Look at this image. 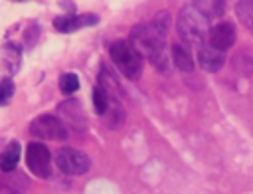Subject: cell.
Segmentation results:
<instances>
[{
  "instance_id": "6da1fadb",
  "label": "cell",
  "mask_w": 253,
  "mask_h": 194,
  "mask_svg": "<svg viewBox=\"0 0 253 194\" xmlns=\"http://www.w3.org/2000/svg\"><path fill=\"white\" fill-rule=\"evenodd\" d=\"M128 42L142 57H148L156 69L168 73L170 61L166 55V34H162L154 24H136L130 30Z\"/></svg>"
},
{
  "instance_id": "7a4b0ae2",
  "label": "cell",
  "mask_w": 253,
  "mask_h": 194,
  "mask_svg": "<svg viewBox=\"0 0 253 194\" xmlns=\"http://www.w3.org/2000/svg\"><path fill=\"white\" fill-rule=\"evenodd\" d=\"M176 30H178V36H180L186 44L202 46L206 34H210V20H208L194 4H192V6H184V8L178 12Z\"/></svg>"
},
{
  "instance_id": "3957f363",
  "label": "cell",
  "mask_w": 253,
  "mask_h": 194,
  "mask_svg": "<svg viewBox=\"0 0 253 194\" xmlns=\"http://www.w3.org/2000/svg\"><path fill=\"white\" fill-rule=\"evenodd\" d=\"M109 57L117 69L130 81H136L142 73V55L128 40H115L109 46Z\"/></svg>"
},
{
  "instance_id": "277c9868",
  "label": "cell",
  "mask_w": 253,
  "mask_h": 194,
  "mask_svg": "<svg viewBox=\"0 0 253 194\" xmlns=\"http://www.w3.org/2000/svg\"><path fill=\"white\" fill-rule=\"evenodd\" d=\"M55 166L69 176H81L85 172H89L91 168V160L83 150L71 148V146H63L55 152Z\"/></svg>"
},
{
  "instance_id": "5b68a950",
  "label": "cell",
  "mask_w": 253,
  "mask_h": 194,
  "mask_svg": "<svg viewBox=\"0 0 253 194\" xmlns=\"http://www.w3.org/2000/svg\"><path fill=\"white\" fill-rule=\"evenodd\" d=\"M26 164L38 178L51 176V154L43 143H30L26 148Z\"/></svg>"
},
{
  "instance_id": "8992f818",
  "label": "cell",
  "mask_w": 253,
  "mask_h": 194,
  "mask_svg": "<svg viewBox=\"0 0 253 194\" xmlns=\"http://www.w3.org/2000/svg\"><path fill=\"white\" fill-rule=\"evenodd\" d=\"M30 133L38 139L47 141H63L67 137V129L61 123V119L53 115H40L30 123Z\"/></svg>"
},
{
  "instance_id": "52a82bcc",
  "label": "cell",
  "mask_w": 253,
  "mask_h": 194,
  "mask_svg": "<svg viewBox=\"0 0 253 194\" xmlns=\"http://www.w3.org/2000/svg\"><path fill=\"white\" fill-rule=\"evenodd\" d=\"M99 22V18L95 14H67V16H57L53 20V28L57 32H63V34H69V32H75L79 28H87V26H95Z\"/></svg>"
},
{
  "instance_id": "ba28073f",
  "label": "cell",
  "mask_w": 253,
  "mask_h": 194,
  "mask_svg": "<svg viewBox=\"0 0 253 194\" xmlns=\"http://www.w3.org/2000/svg\"><path fill=\"white\" fill-rule=\"evenodd\" d=\"M235 44V28L229 22H219L210 30V46L219 51L229 49Z\"/></svg>"
},
{
  "instance_id": "9c48e42d",
  "label": "cell",
  "mask_w": 253,
  "mask_h": 194,
  "mask_svg": "<svg viewBox=\"0 0 253 194\" xmlns=\"http://www.w3.org/2000/svg\"><path fill=\"white\" fill-rule=\"evenodd\" d=\"M57 111H59L61 119L67 121L75 131H83L87 127V119H85V113H83L79 101H75V99L61 101L59 107H57Z\"/></svg>"
},
{
  "instance_id": "30bf717a",
  "label": "cell",
  "mask_w": 253,
  "mask_h": 194,
  "mask_svg": "<svg viewBox=\"0 0 253 194\" xmlns=\"http://www.w3.org/2000/svg\"><path fill=\"white\" fill-rule=\"evenodd\" d=\"M30 186V178L20 172H0V194H24Z\"/></svg>"
},
{
  "instance_id": "8fae6325",
  "label": "cell",
  "mask_w": 253,
  "mask_h": 194,
  "mask_svg": "<svg viewBox=\"0 0 253 194\" xmlns=\"http://www.w3.org/2000/svg\"><path fill=\"white\" fill-rule=\"evenodd\" d=\"M223 61H225L223 51L215 49L210 44L198 46V63L202 65V69H206V71H217V69H221Z\"/></svg>"
},
{
  "instance_id": "7c38bea8",
  "label": "cell",
  "mask_w": 253,
  "mask_h": 194,
  "mask_svg": "<svg viewBox=\"0 0 253 194\" xmlns=\"http://www.w3.org/2000/svg\"><path fill=\"white\" fill-rule=\"evenodd\" d=\"M20 160V143L18 141H10L4 150L0 152V172H12L16 170Z\"/></svg>"
},
{
  "instance_id": "4fadbf2b",
  "label": "cell",
  "mask_w": 253,
  "mask_h": 194,
  "mask_svg": "<svg viewBox=\"0 0 253 194\" xmlns=\"http://www.w3.org/2000/svg\"><path fill=\"white\" fill-rule=\"evenodd\" d=\"M172 63L180 69V71H192L194 69V59L190 55V51L186 48H182L180 44H174L172 46Z\"/></svg>"
},
{
  "instance_id": "5bb4252c",
  "label": "cell",
  "mask_w": 253,
  "mask_h": 194,
  "mask_svg": "<svg viewBox=\"0 0 253 194\" xmlns=\"http://www.w3.org/2000/svg\"><path fill=\"white\" fill-rule=\"evenodd\" d=\"M194 6H196L208 20L219 18V16H223V12H225V2H219V0H200V2H194Z\"/></svg>"
},
{
  "instance_id": "9a60e30c",
  "label": "cell",
  "mask_w": 253,
  "mask_h": 194,
  "mask_svg": "<svg viewBox=\"0 0 253 194\" xmlns=\"http://www.w3.org/2000/svg\"><path fill=\"white\" fill-rule=\"evenodd\" d=\"M103 117L107 119V127H111V129H117V127L125 121V111H123V105L119 103V99L111 97L109 109H107V113H105Z\"/></svg>"
},
{
  "instance_id": "2e32d148",
  "label": "cell",
  "mask_w": 253,
  "mask_h": 194,
  "mask_svg": "<svg viewBox=\"0 0 253 194\" xmlns=\"http://www.w3.org/2000/svg\"><path fill=\"white\" fill-rule=\"evenodd\" d=\"M4 65L10 73L18 71V67H20V46H16V44H6L4 46Z\"/></svg>"
},
{
  "instance_id": "e0dca14e",
  "label": "cell",
  "mask_w": 253,
  "mask_h": 194,
  "mask_svg": "<svg viewBox=\"0 0 253 194\" xmlns=\"http://www.w3.org/2000/svg\"><path fill=\"white\" fill-rule=\"evenodd\" d=\"M235 12H237V18L243 26H247L249 30H253V0H241L235 4Z\"/></svg>"
},
{
  "instance_id": "ac0fdd59",
  "label": "cell",
  "mask_w": 253,
  "mask_h": 194,
  "mask_svg": "<svg viewBox=\"0 0 253 194\" xmlns=\"http://www.w3.org/2000/svg\"><path fill=\"white\" fill-rule=\"evenodd\" d=\"M109 103H111V95H109L101 85H97V87L93 89V107H95V113L105 115L107 109H109Z\"/></svg>"
},
{
  "instance_id": "d6986e66",
  "label": "cell",
  "mask_w": 253,
  "mask_h": 194,
  "mask_svg": "<svg viewBox=\"0 0 253 194\" xmlns=\"http://www.w3.org/2000/svg\"><path fill=\"white\" fill-rule=\"evenodd\" d=\"M59 89H61V93L71 95L73 91H77V89H79V77H77L73 71L63 73V75L59 77Z\"/></svg>"
},
{
  "instance_id": "ffe728a7",
  "label": "cell",
  "mask_w": 253,
  "mask_h": 194,
  "mask_svg": "<svg viewBox=\"0 0 253 194\" xmlns=\"http://www.w3.org/2000/svg\"><path fill=\"white\" fill-rule=\"evenodd\" d=\"M14 95V81L12 79H2L0 81V105H6Z\"/></svg>"
}]
</instances>
